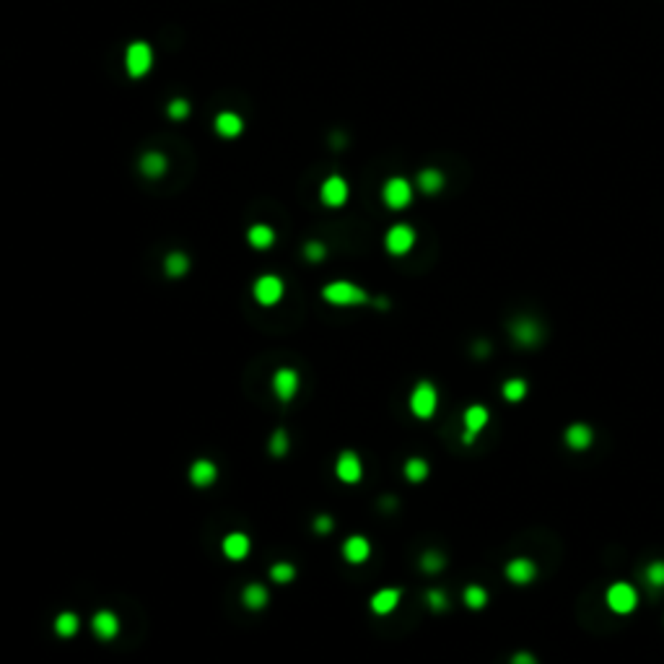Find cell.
<instances>
[{
  "instance_id": "1",
  "label": "cell",
  "mask_w": 664,
  "mask_h": 664,
  "mask_svg": "<svg viewBox=\"0 0 664 664\" xmlns=\"http://www.w3.org/2000/svg\"><path fill=\"white\" fill-rule=\"evenodd\" d=\"M319 296H322V301H327L330 307H343V309L369 304V293L353 281H330L327 286H322Z\"/></svg>"
},
{
  "instance_id": "2",
  "label": "cell",
  "mask_w": 664,
  "mask_h": 664,
  "mask_svg": "<svg viewBox=\"0 0 664 664\" xmlns=\"http://www.w3.org/2000/svg\"><path fill=\"white\" fill-rule=\"evenodd\" d=\"M283 296H286V281H283L281 275L275 273H265L260 275V278H255V283H252V299L257 301L260 307H278L283 301Z\"/></svg>"
},
{
  "instance_id": "3",
  "label": "cell",
  "mask_w": 664,
  "mask_h": 664,
  "mask_svg": "<svg viewBox=\"0 0 664 664\" xmlns=\"http://www.w3.org/2000/svg\"><path fill=\"white\" fill-rule=\"evenodd\" d=\"M151 68H153V47L143 39L130 42L127 50H124V70H127V75L133 81H138V78L151 73Z\"/></svg>"
},
{
  "instance_id": "4",
  "label": "cell",
  "mask_w": 664,
  "mask_h": 664,
  "mask_svg": "<svg viewBox=\"0 0 664 664\" xmlns=\"http://www.w3.org/2000/svg\"><path fill=\"white\" fill-rule=\"evenodd\" d=\"M407 405H410V413L418 421H428V418L436 415V407H439V390L431 382H418L410 392Z\"/></svg>"
},
{
  "instance_id": "5",
  "label": "cell",
  "mask_w": 664,
  "mask_h": 664,
  "mask_svg": "<svg viewBox=\"0 0 664 664\" xmlns=\"http://www.w3.org/2000/svg\"><path fill=\"white\" fill-rule=\"evenodd\" d=\"M605 599H607V607H610L615 615H628L639 605V592L633 589L631 584H625V581H615L613 587L607 589Z\"/></svg>"
},
{
  "instance_id": "6",
  "label": "cell",
  "mask_w": 664,
  "mask_h": 664,
  "mask_svg": "<svg viewBox=\"0 0 664 664\" xmlns=\"http://www.w3.org/2000/svg\"><path fill=\"white\" fill-rule=\"evenodd\" d=\"M415 229L407 224H395L392 229H387L384 234V249L390 252L392 257H405L407 252L415 247Z\"/></svg>"
},
{
  "instance_id": "7",
  "label": "cell",
  "mask_w": 664,
  "mask_h": 664,
  "mask_svg": "<svg viewBox=\"0 0 664 664\" xmlns=\"http://www.w3.org/2000/svg\"><path fill=\"white\" fill-rule=\"evenodd\" d=\"M335 478L345 483V485H358V483L364 480V462H361L358 452L343 449L338 459H335Z\"/></svg>"
},
{
  "instance_id": "8",
  "label": "cell",
  "mask_w": 664,
  "mask_h": 664,
  "mask_svg": "<svg viewBox=\"0 0 664 664\" xmlns=\"http://www.w3.org/2000/svg\"><path fill=\"white\" fill-rule=\"evenodd\" d=\"M382 200L392 210H402L413 203V184L407 182L405 177H390L382 187Z\"/></svg>"
},
{
  "instance_id": "9",
  "label": "cell",
  "mask_w": 664,
  "mask_h": 664,
  "mask_svg": "<svg viewBox=\"0 0 664 664\" xmlns=\"http://www.w3.org/2000/svg\"><path fill=\"white\" fill-rule=\"evenodd\" d=\"M350 198V187L348 179L340 174H330L319 187V200H322L327 208H343Z\"/></svg>"
},
{
  "instance_id": "10",
  "label": "cell",
  "mask_w": 664,
  "mask_h": 664,
  "mask_svg": "<svg viewBox=\"0 0 664 664\" xmlns=\"http://www.w3.org/2000/svg\"><path fill=\"white\" fill-rule=\"evenodd\" d=\"M299 384L301 379L296 369H278L270 379V387H273V395L278 402H290L299 392Z\"/></svg>"
},
{
  "instance_id": "11",
  "label": "cell",
  "mask_w": 664,
  "mask_h": 664,
  "mask_svg": "<svg viewBox=\"0 0 664 664\" xmlns=\"http://www.w3.org/2000/svg\"><path fill=\"white\" fill-rule=\"evenodd\" d=\"M187 478H190V485L198 490H208L210 485H216L218 480V465L213 462V459H195L190 465V473H187Z\"/></svg>"
},
{
  "instance_id": "12",
  "label": "cell",
  "mask_w": 664,
  "mask_h": 664,
  "mask_svg": "<svg viewBox=\"0 0 664 664\" xmlns=\"http://www.w3.org/2000/svg\"><path fill=\"white\" fill-rule=\"evenodd\" d=\"M91 633L99 641H115L120 636V618L112 610H96L91 618Z\"/></svg>"
},
{
  "instance_id": "13",
  "label": "cell",
  "mask_w": 664,
  "mask_h": 664,
  "mask_svg": "<svg viewBox=\"0 0 664 664\" xmlns=\"http://www.w3.org/2000/svg\"><path fill=\"white\" fill-rule=\"evenodd\" d=\"M400 599H402V592H400L397 587H384V589L374 592L371 599H369V607H371L374 615L384 618V615H392L397 610Z\"/></svg>"
},
{
  "instance_id": "14",
  "label": "cell",
  "mask_w": 664,
  "mask_h": 664,
  "mask_svg": "<svg viewBox=\"0 0 664 664\" xmlns=\"http://www.w3.org/2000/svg\"><path fill=\"white\" fill-rule=\"evenodd\" d=\"M340 553L350 566H361L371 558V542L364 535H350L340 545Z\"/></svg>"
},
{
  "instance_id": "15",
  "label": "cell",
  "mask_w": 664,
  "mask_h": 664,
  "mask_svg": "<svg viewBox=\"0 0 664 664\" xmlns=\"http://www.w3.org/2000/svg\"><path fill=\"white\" fill-rule=\"evenodd\" d=\"M221 553H224L229 561H244V558L252 553V540L244 532H229L224 540H221Z\"/></svg>"
},
{
  "instance_id": "16",
  "label": "cell",
  "mask_w": 664,
  "mask_h": 664,
  "mask_svg": "<svg viewBox=\"0 0 664 664\" xmlns=\"http://www.w3.org/2000/svg\"><path fill=\"white\" fill-rule=\"evenodd\" d=\"M511 335H514V340L519 343V345L532 348V345H537L540 338H542V327H540L535 319H516V322L511 324Z\"/></svg>"
},
{
  "instance_id": "17",
  "label": "cell",
  "mask_w": 664,
  "mask_h": 664,
  "mask_svg": "<svg viewBox=\"0 0 664 664\" xmlns=\"http://www.w3.org/2000/svg\"><path fill=\"white\" fill-rule=\"evenodd\" d=\"M535 576H537V566L532 563L530 558H514V561L506 563V579L511 584L522 587V584H530Z\"/></svg>"
},
{
  "instance_id": "18",
  "label": "cell",
  "mask_w": 664,
  "mask_h": 664,
  "mask_svg": "<svg viewBox=\"0 0 664 664\" xmlns=\"http://www.w3.org/2000/svg\"><path fill=\"white\" fill-rule=\"evenodd\" d=\"M267 602H270V592H267V587L257 584V581H252V584H247V587L241 589V605L247 607V610H252V613L265 610Z\"/></svg>"
},
{
  "instance_id": "19",
  "label": "cell",
  "mask_w": 664,
  "mask_h": 664,
  "mask_svg": "<svg viewBox=\"0 0 664 664\" xmlns=\"http://www.w3.org/2000/svg\"><path fill=\"white\" fill-rule=\"evenodd\" d=\"M52 631H55L58 639H75L78 631H81V618H78V613H73V610L58 613L55 620H52Z\"/></svg>"
},
{
  "instance_id": "20",
  "label": "cell",
  "mask_w": 664,
  "mask_h": 664,
  "mask_svg": "<svg viewBox=\"0 0 664 664\" xmlns=\"http://www.w3.org/2000/svg\"><path fill=\"white\" fill-rule=\"evenodd\" d=\"M138 169H141L143 177H148V179H158V177L166 174L169 161H166V156L161 153V151H148V153H143V156H141V161H138Z\"/></svg>"
},
{
  "instance_id": "21",
  "label": "cell",
  "mask_w": 664,
  "mask_h": 664,
  "mask_svg": "<svg viewBox=\"0 0 664 664\" xmlns=\"http://www.w3.org/2000/svg\"><path fill=\"white\" fill-rule=\"evenodd\" d=\"M563 439H566V447L568 449H573V452H584V449L592 447L594 433H592V428L587 423H573L566 428Z\"/></svg>"
},
{
  "instance_id": "22",
  "label": "cell",
  "mask_w": 664,
  "mask_h": 664,
  "mask_svg": "<svg viewBox=\"0 0 664 664\" xmlns=\"http://www.w3.org/2000/svg\"><path fill=\"white\" fill-rule=\"evenodd\" d=\"M213 127H216V133L221 135V138H236V135H241V130H244V120H241L236 112H218L216 120H213Z\"/></svg>"
},
{
  "instance_id": "23",
  "label": "cell",
  "mask_w": 664,
  "mask_h": 664,
  "mask_svg": "<svg viewBox=\"0 0 664 664\" xmlns=\"http://www.w3.org/2000/svg\"><path fill=\"white\" fill-rule=\"evenodd\" d=\"M247 241L252 249L265 252V249H270L275 244V229L267 224H252L247 231Z\"/></svg>"
},
{
  "instance_id": "24",
  "label": "cell",
  "mask_w": 664,
  "mask_h": 664,
  "mask_svg": "<svg viewBox=\"0 0 664 664\" xmlns=\"http://www.w3.org/2000/svg\"><path fill=\"white\" fill-rule=\"evenodd\" d=\"M488 421H490V413H488V407L485 405H470L465 410V415H462V423H465V431L467 433H478L488 426Z\"/></svg>"
},
{
  "instance_id": "25",
  "label": "cell",
  "mask_w": 664,
  "mask_h": 664,
  "mask_svg": "<svg viewBox=\"0 0 664 664\" xmlns=\"http://www.w3.org/2000/svg\"><path fill=\"white\" fill-rule=\"evenodd\" d=\"M415 184H418V190L426 192V195H436V192L444 190V174H441L439 169H421L418 172V179H415Z\"/></svg>"
},
{
  "instance_id": "26",
  "label": "cell",
  "mask_w": 664,
  "mask_h": 664,
  "mask_svg": "<svg viewBox=\"0 0 664 664\" xmlns=\"http://www.w3.org/2000/svg\"><path fill=\"white\" fill-rule=\"evenodd\" d=\"M187 270H190V257L184 255V252H169L164 260V273L169 275V278H182V275H187Z\"/></svg>"
},
{
  "instance_id": "27",
  "label": "cell",
  "mask_w": 664,
  "mask_h": 664,
  "mask_svg": "<svg viewBox=\"0 0 664 664\" xmlns=\"http://www.w3.org/2000/svg\"><path fill=\"white\" fill-rule=\"evenodd\" d=\"M428 462L426 459H421V456H410L405 462V467H402V475H405L410 483H423L426 478H428Z\"/></svg>"
},
{
  "instance_id": "28",
  "label": "cell",
  "mask_w": 664,
  "mask_h": 664,
  "mask_svg": "<svg viewBox=\"0 0 664 664\" xmlns=\"http://www.w3.org/2000/svg\"><path fill=\"white\" fill-rule=\"evenodd\" d=\"M462 597H465V605L470 607V610H475V613L488 605V592H485V587H480V584H470Z\"/></svg>"
},
{
  "instance_id": "29",
  "label": "cell",
  "mask_w": 664,
  "mask_h": 664,
  "mask_svg": "<svg viewBox=\"0 0 664 664\" xmlns=\"http://www.w3.org/2000/svg\"><path fill=\"white\" fill-rule=\"evenodd\" d=\"M501 395L509 402H522L527 397V382L524 379H506L504 387H501Z\"/></svg>"
},
{
  "instance_id": "30",
  "label": "cell",
  "mask_w": 664,
  "mask_h": 664,
  "mask_svg": "<svg viewBox=\"0 0 664 664\" xmlns=\"http://www.w3.org/2000/svg\"><path fill=\"white\" fill-rule=\"evenodd\" d=\"M270 579L275 584H290L296 579V566L288 563V561H278V563L270 566Z\"/></svg>"
},
{
  "instance_id": "31",
  "label": "cell",
  "mask_w": 664,
  "mask_h": 664,
  "mask_svg": "<svg viewBox=\"0 0 664 664\" xmlns=\"http://www.w3.org/2000/svg\"><path fill=\"white\" fill-rule=\"evenodd\" d=\"M267 447H270V454L273 456H286L288 454V447H290L288 431H286V428H275Z\"/></svg>"
},
{
  "instance_id": "32",
  "label": "cell",
  "mask_w": 664,
  "mask_h": 664,
  "mask_svg": "<svg viewBox=\"0 0 664 664\" xmlns=\"http://www.w3.org/2000/svg\"><path fill=\"white\" fill-rule=\"evenodd\" d=\"M444 556H441L439 550H426L423 556H421V568H423L426 573H439L441 568H444Z\"/></svg>"
},
{
  "instance_id": "33",
  "label": "cell",
  "mask_w": 664,
  "mask_h": 664,
  "mask_svg": "<svg viewBox=\"0 0 664 664\" xmlns=\"http://www.w3.org/2000/svg\"><path fill=\"white\" fill-rule=\"evenodd\" d=\"M166 115L172 117V120H187L190 117V101L182 99V96H177V99H172L169 104H166Z\"/></svg>"
},
{
  "instance_id": "34",
  "label": "cell",
  "mask_w": 664,
  "mask_h": 664,
  "mask_svg": "<svg viewBox=\"0 0 664 664\" xmlns=\"http://www.w3.org/2000/svg\"><path fill=\"white\" fill-rule=\"evenodd\" d=\"M644 573H646L649 587L662 589V587H664V561H654V563H649Z\"/></svg>"
},
{
  "instance_id": "35",
  "label": "cell",
  "mask_w": 664,
  "mask_h": 664,
  "mask_svg": "<svg viewBox=\"0 0 664 664\" xmlns=\"http://www.w3.org/2000/svg\"><path fill=\"white\" fill-rule=\"evenodd\" d=\"M426 602H428V607H431L433 613H444L449 607V597L444 589H428L426 592Z\"/></svg>"
},
{
  "instance_id": "36",
  "label": "cell",
  "mask_w": 664,
  "mask_h": 664,
  "mask_svg": "<svg viewBox=\"0 0 664 664\" xmlns=\"http://www.w3.org/2000/svg\"><path fill=\"white\" fill-rule=\"evenodd\" d=\"M304 257L317 265V262H322V260L327 257V247H324L322 241H307V244H304Z\"/></svg>"
},
{
  "instance_id": "37",
  "label": "cell",
  "mask_w": 664,
  "mask_h": 664,
  "mask_svg": "<svg viewBox=\"0 0 664 664\" xmlns=\"http://www.w3.org/2000/svg\"><path fill=\"white\" fill-rule=\"evenodd\" d=\"M332 527H335V522H332V516H327V514L314 516V532H317V535H330Z\"/></svg>"
},
{
  "instance_id": "38",
  "label": "cell",
  "mask_w": 664,
  "mask_h": 664,
  "mask_svg": "<svg viewBox=\"0 0 664 664\" xmlns=\"http://www.w3.org/2000/svg\"><path fill=\"white\" fill-rule=\"evenodd\" d=\"M511 664H537V659H535V654H530V651H516V654L511 656Z\"/></svg>"
}]
</instances>
